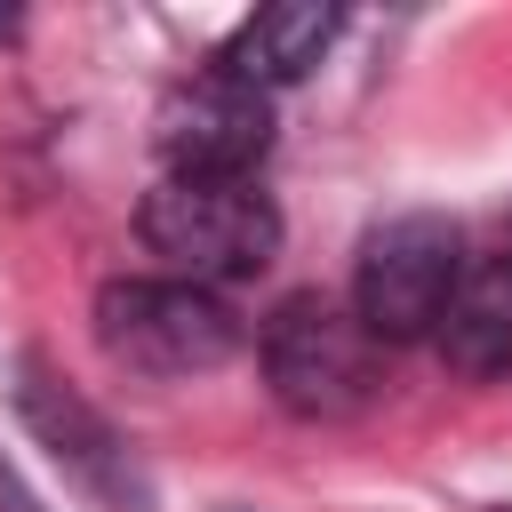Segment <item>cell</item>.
I'll list each match as a JSON object with an SVG mask.
<instances>
[{
	"label": "cell",
	"mask_w": 512,
	"mask_h": 512,
	"mask_svg": "<svg viewBox=\"0 0 512 512\" xmlns=\"http://www.w3.org/2000/svg\"><path fill=\"white\" fill-rule=\"evenodd\" d=\"M144 248L168 264V280L216 288V280H248L272 264L280 248V208L256 184H216V176H160L136 208Z\"/></svg>",
	"instance_id": "6da1fadb"
},
{
	"label": "cell",
	"mask_w": 512,
	"mask_h": 512,
	"mask_svg": "<svg viewBox=\"0 0 512 512\" xmlns=\"http://www.w3.org/2000/svg\"><path fill=\"white\" fill-rule=\"evenodd\" d=\"M88 320L104 360L128 376H208L240 352V312L192 280H104Z\"/></svg>",
	"instance_id": "7a4b0ae2"
},
{
	"label": "cell",
	"mask_w": 512,
	"mask_h": 512,
	"mask_svg": "<svg viewBox=\"0 0 512 512\" xmlns=\"http://www.w3.org/2000/svg\"><path fill=\"white\" fill-rule=\"evenodd\" d=\"M264 384L304 424H344L376 400V336L336 296H280L264 320Z\"/></svg>",
	"instance_id": "3957f363"
},
{
	"label": "cell",
	"mask_w": 512,
	"mask_h": 512,
	"mask_svg": "<svg viewBox=\"0 0 512 512\" xmlns=\"http://www.w3.org/2000/svg\"><path fill=\"white\" fill-rule=\"evenodd\" d=\"M464 280V232L432 208L392 216L360 240V272H352V312L376 344H416L440 328L448 296Z\"/></svg>",
	"instance_id": "277c9868"
},
{
	"label": "cell",
	"mask_w": 512,
	"mask_h": 512,
	"mask_svg": "<svg viewBox=\"0 0 512 512\" xmlns=\"http://www.w3.org/2000/svg\"><path fill=\"white\" fill-rule=\"evenodd\" d=\"M152 144L168 160V176H216V184H248V168L272 152V96L216 72H192L160 96L152 112Z\"/></svg>",
	"instance_id": "5b68a950"
},
{
	"label": "cell",
	"mask_w": 512,
	"mask_h": 512,
	"mask_svg": "<svg viewBox=\"0 0 512 512\" xmlns=\"http://www.w3.org/2000/svg\"><path fill=\"white\" fill-rule=\"evenodd\" d=\"M16 416L32 424V440H40L88 496H104L112 512H152V480H144L136 448L112 432L104 408H88V400H80L72 384H56L40 360L16 368Z\"/></svg>",
	"instance_id": "8992f818"
},
{
	"label": "cell",
	"mask_w": 512,
	"mask_h": 512,
	"mask_svg": "<svg viewBox=\"0 0 512 512\" xmlns=\"http://www.w3.org/2000/svg\"><path fill=\"white\" fill-rule=\"evenodd\" d=\"M328 40H336V8H320V0H280V8H256L232 40H224V72L232 80H248V88H288V80H304L320 56H328Z\"/></svg>",
	"instance_id": "52a82bcc"
},
{
	"label": "cell",
	"mask_w": 512,
	"mask_h": 512,
	"mask_svg": "<svg viewBox=\"0 0 512 512\" xmlns=\"http://www.w3.org/2000/svg\"><path fill=\"white\" fill-rule=\"evenodd\" d=\"M440 360L456 368V376H496V368H512V248L504 256H488V264H472L464 280H456V296H448V312H440Z\"/></svg>",
	"instance_id": "ba28073f"
},
{
	"label": "cell",
	"mask_w": 512,
	"mask_h": 512,
	"mask_svg": "<svg viewBox=\"0 0 512 512\" xmlns=\"http://www.w3.org/2000/svg\"><path fill=\"white\" fill-rule=\"evenodd\" d=\"M0 512H40V496H32V488H24L8 464H0Z\"/></svg>",
	"instance_id": "9c48e42d"
}]
</instances>
